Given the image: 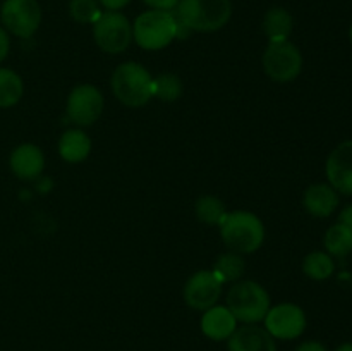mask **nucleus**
Returning a JSON list of instances; mask_svg holds the SVG:
<instances>
[{
    "label": "nucleus",
    "mask_w": 352,
    "mask_h": 351,
    "mask_svg": "<svg viewBox=\"0 0 352 351\" xmlns=\"http://www.w3.org/2000/svg\"><path fill=\"white\" fill-rule=\"evenodd\" d=\"M41 6L38 0H3L0 23L3 30L17 38H31L41 24Z\"/></svg>",
    "instance_id": "obj_8"
},
{
    "label": "nucleus",
    "mask_w": 352,
    "mask_h": 351,
    "mask_svg": "<svg viewBox=\"0 0 352 351\" xmlns=\"http://www.w3.org/2000/svg\"><path fill=\"white\" fill-rule=\"evenodd\" d=\"M110 85L113 96L131 109L144 107L153 98V76L140 62L127 61L117 65Z\"/></svg>",
    "instance_id": "obj_3"
},
{
    "label": "nucleus",
    "mask_w": 352,
    "mask_h": 351,
    "mask_svg": "<svg viewBox=\"0 0 352 351\" xmlns=\"http://www.w3.org/2000/svg\"><path fill=\"white\" fill-rule=\"evenodd\" d=\"M339 222L344 224L346 227H349L352 231V205H347L346 209L340 212V217H339Z\"/></svg>",
    "instance_id": "obj_30"
},
{
    "label": "nucleus",
    "mask_w": 352,
    "mask_h": 351,
    "mask_svg": "<svg viewBox=\"0 0 352 351\" xmlns=\"http://www.w3.org/2000/svg\"><path fill=\"white\" fill-rule=\"evenodd\" d=\"M226 306L232 312L237 322L258 323L265 319L272 301L267 289L256 281H237L227 292Z\"/></svg>",
    "instance_id": "obj_5"
},
{
    "label": "nucleus",
    "mask_w": 352,
    "mask_h": 351,
    "mask_svg": "<svg viewBox=\"0 0 352 351\" xmlns=\"http://www.w3.org/2000/svg\"><path fill=\"white\" fill-rule=\"evenodd\" d=\"M195 212L199 222L206 224V226H220L227 215V206L226 203L220 198H217V196L206 195L198 198Z\"/></svg>",
    "instance_id": "obj_21"
},
{
    "label": "nucleus",
    "mask_w": 352,
    "mask_h": 351,
    "mask_svg": "<svg viewBox=\"0 0 352 351\" xmlns=\"http://www.w3.org/2000/svg\"><path fill=\"white\" fill-rule=\"evenodd\" d=\"M263 322L274 339L292 341L305 332L308 320L305 310L296 303H278L270 306Z\"/></svg>",
    "instance_id": "obj_10"
},
{
    "label": "nucleus",
    "mask_w": 352,
    "mask_h": 351,
    "mask_svg": "<svg viewBox=\"0 0 352 351\" xmlns=\"http://www.w3.org/2000/svg\"><path fill=\"white\" fill-rule=\"evenodd\" d=\"M265 74L275 83H291L301 74L302 55L292 41H268L263 52Z\"/></svg>",
    "instance_id": "obj_7"
},
{
    "label": "nucleus",
    "mask_w": 352,
    "mask_h": 351,
    "mask_svg": "<svg viewBox=\"0 0 352 351\" xmlns=\"http://www.w3.org/2000/svg\"><path fill=\"white\" fill-rule=\"evenodd\" d=\"M223 284L220 279L213 274V270H198L188 279L184 286V301L186 305L191 306L192 310H205L212 308L217 305L222 296Z\"/></svg>",
    "instance_id": "obj_11"
},
{
    "label": "nucleus",
    "mask_w": 352,
    "mask_h": 351,
    "mask_svg": "<svg viewBox=\"0 0 352 351\" xmlns=\"http://www.w3.org/2000/svg\"><path fill=\"white\" fill-rule=\"evenodd\" d=\"M349 38H351V43H352V24H351V30H349Z\"/></svg>",
    "instance_id": "obj_32"
},
{
    "label": "nucleus",
    "mask_w": 352,
    "mask_h": 351,
    "mask_svg": "<svg viewBox=\"0 0 352 351\" xmlns=\"http://www.w3.org/2000/svg\"><path fill=\"white\" fill-rule=\"evenodd\" d=\"M201 332L212 341H227L237 329V319L226 305H213L201 317Z\"/></svg>",
    "instance_id": "obj_15"
},
{
    "label": "nucleus",
    "mask_w": 352,
    "mask_h": 351,
    "mask_svg": "<svg viewBox=\"0 0 352 351\" xmlns=\"http://www.w3.org/2000/svg\"><path fill=\"white\" fill-rule=\"evenodd\" d=\"M220 236L229 251L239 255L254 253L265 241V226L260 217L248 210L227 212L220 224Z\"/></svg>",
    "instance_id": "obj_4"
},
{
    "label": "nucleus",
    "mask_w": 352,
    "mask_h": 351,
    "mask_svg": "<svg viewBox=\"0 0 352 351\" xmlns=\"http://www.w3.org/2000/svg\"><path fill=\"white\" fill-rule=\"evenodd\" d=\"M244 268H246V262H244L243 255L236 253V251H227V253L220 255L217 258L215 265H213V274L220 279L223 286L226 284H234V282L241 281L244 274Z\"/></svg>",
    "instance_id": "obj_20"
},
{
    "label": "nucleus",
    "mask_w": 352,
    "mask_h": 351,
    "mask_svg": "<svg viewBox=\"0 0 352 351\" xmlns=\"http://www.w3.org/2000/svg\"><path fill=\"white\" fill-rule=\"evenodd\" d=\"M302 205H305L306 212L318 219H325L336 212L337 205H339V193L325 182H318V184H311L305 191L302 196Z\"/></svg>",
    "instance_id": "obj_16"
},
{
    "label": "nucleus",
    "mask_w": 352,
    "mask_h": 351,
    "mask_svg": "<svg viewBox=\"0 0 352 351\" xmlns=\"http://www.w3.org/2000/svg\"><path fill=\"white\" fill-rule=\"evenodd\" d=\"M294 351H329L325 348V344H322L320 341H306L301 343Z\"/></svg>",
    "instance_id": "obj_29"
},
{
    "label": "nucleus",
    "mask_w": 352,
    "mask_h": 351,
    "mask_svg": "<svg viewBox=\"0 0 352 351\" xmlns=\"http://www.w3.org/2000/svg\"><path fill=\"white\" fill-rule=\"evenodd\" d=\"M182 92H184V85L174 72H164V74L153 78V98L175 102L177 98H181Z\"/></svg>",
    "instance_id": "obj_24"
},
{
    "label": "nucleus",
    "mask_w": 352,
    "mask_h": 351,
    "mask_svg": "<svg viewBox=\"0 0 352 351\" xmlns=\"http://www.w3.org/2000/svg\"><path fill=\"white\" fill-rule=\"evenodd\" d=\"M181 24L174 10L150 9L141 12L133 24V41L148 52L168 47L181 34Z\"/></svg>",
    "instance_id": "obj_2"
},
{
    "label": "nucleus",
    "mask_w": 352,
    "mask_h": 351,
    "mask_svg": "<svg viewBox=\"0 0 352 351\" xmlns=\"http://www.w3.org/2000/svg\"><path fill=\"white\" fill-rule=\"evenodd\" d=\"M336 351H352V343H344Z\"/></svg>",
    "instance_id": "obj_31"
},
{
    "label": "nucleus",
    "mask_w": 352,
    "mask_h": 351,
    "mask_svg": "<svg viewBox=\"0 0 352 351\" xmlns=\"http://www.w3.org/2000/svg\"><path fill=\"white\" fill-rule=\"evenodd\" d=\"M91 138L81 127L64 131L60 140H58V155H60L62 160L69 162V164L85 162L91 153Z\"/></svg>",
    "instance_id": "obj_17"
},
{
    "label": "nucleus",
    "mask_w": 352,
    "mask_h": 351,
    "mask_svg": "<svg viewBox=\"0 0 352 351\" xmlns=\"http://www.w3.org/2000/svg\"><path fill=\"white\" fill-rule=\"evenodd\" d=\"M329 184L342 195H352V140L342 141L330 151L325 164Z\"/></svg>",
    "instance_id": "obj_12"
},
{
    "label": "nucleus",
    "mask_w": 352,
    "mask_h": 351,
    "mask_svg": "<svg viewBox=\"0 0 352 351\" xmlns=\"http://www.w3.org/2000/svg\"><path fill=\"white\" fill-rule=\"evenodd\" d=\"M232 10L230 0H181L174 14L182 30L213 33L229 23Z\"/></svg>",
    "instance_id": "obj_1"
},
{
    "label": "nucleus",
    "mask_w": 352,
    "mask_h": 351,
    "mask_svg": "<svg viewBox=\"0 0 352 351\" xmlns=\"http://www.w3.org/2000/svg\"><path fill=\"white\" fill-rule=\"evenodd\" d=\"M105 98L95 85H78L71 89L65 102L67 117L78 127L93 126L102 117Z\"/></svg>",
    "instance_id": "obj_9"
},
{
    "label": "nucleus",
    "mask_w": 352,
    "mask_h": 351,
    "mask_svg": "<svg viewBox=\"0 0 352 351\" xmlns=\"http://www.w3.org/2000/svg\"><path fill=\"white\" fill-rule=\"evenodd\" d=\"M336 270L332 257L325 251H313L302 260V272L313 281H325Z\"/></svg>",
    "instance_id": "obj_23"
},
{
    "label": "nucleus",
    "mask_w": 352,
    "mask_h": 351,
    "mask_svg": "<svg viewBox=\"0 0 352 351\" xmlns=\"http://www.w3.org/2000/svg\"><path fill=\"white\" fill-rule=\"evenodd\" d=\"M24 95V81L16 71L0 67V109H10L21 102Z\"/></svg>",
    "instance_id": "obj_19"
},
{
    "label": "nucleus",
    "mask_w": 352,
    "mask_h": 351,
    "mask_svg": "<svg viewBox=\"0 0 352 351\" xmlns=\"http://www.w3.org/2000/svg\"><path fill=\"white\" fill-rule=\"evenodd\" d=\"M323 241L330 257H346L352 251V231L340 222L327 231Z\"/></svg>",
    "instance_id": "obj_22"
},
{
    "label": "nucleus",
    "mask_w": 352,
    "mask_h": 351,
    "mask_svg": "<svg viewBox=\"0 0 352 351\" xmlns=\"http://www.w3.org/2000/svg\"><path fill=\"white\" fill-rule=\"evenodd\" d=\"M10 52V34L3 30V26L0 24V64L7 58Z\"/></svg>",
    "instance_id": "obj_27"
},
{
    "label": "nucleus",
    "mask_w": 352,
    "mask_h": 351,
    "mask_svg": "<svg viewBox=\"0 0 352 351\" xmlns=\"http://www.w3.org/2000/svg\"><path fill=\"white\" fill-rule=\"evenodd\" d=\"M93 40L105 54H122L133 43V23L120 10H103L93 24Z\"/></svg>",
    "instance_id": "obj_6"
},
{
    "label": "nucleus",
    "mask_w": 352,
    "mask_h": 351,
    "mask_svg": "<svg viewBox=\"0 0 352 351\" xmlns=\"http://www.w3.org/2000/svg\"><path fill=\"white\" fill-rule=\"evenodd\" d=\"M294 28V19L291 12L284 7H272L267 10L263 17V31L268 41L289 40Z\"/></svg>",
    "instance_id": "obj_18"
},
{
    "label": "nucleus",
    "mask_w": 352,
    "mask_h": 351,
    "mask_svg": "<svg viewBox=\"0 0 352 351\" xmlns=\"http://www.w3.org/2000/svg\"><path fill=\"white\" fill-rule=\"evenodd\" d=\"M69 14L79 24H95L103 14V7L98 0H71Z\"/></svg>",
    "instance_id": "obj_25"
},
{
    "label": "nucleus",
    "mask_w": 352,
    "mask_h": 351,
    "mask_svg": "<svg viewBox=\"0 0 352 351\" xmlns=\"http://www.w3.org/2000/svg\"><path fill=\"white\" fill-rule=\"evenodd\" d=\"M9 167L21 181H33L45 169V155L38 145L21 143L10 151Z\"/></svg>",
    "instance_id": "obj_13"
},
{
    "label": "nucleus",
    "mask_w": 352,
    "mask_h": 351,
    "mask_svg": "<svg viewBox=\"0 0 352 351\" xmlns=\"http://www.w3.org/2000/svg\"><path fill=\"white\" fill-rule=\"evenodd\" d=\"M98 2L105 10H120L129 6L131 0H98Z\"/></svg>",
    "instance_id": "obj_28"
},
{
    "label": "nucleus",
    "mask_w": 352,
    "mask_h": 351,
    "mask_svg": "<svg viewBox=\"0 0 352 351\" xmlns=\"http://www.w3.org/2000/svg\"><path fill=\"white\" fill-rule=\"evenodd\" d=\"M150 9H157V10H175L177 3L181 0H143Z\"/></svg>",
    "instance_id": "obj_26"
},
{
    "label": "nucleus",
    "mask_w": 352,
    "mask_h": 351,
    "mask_svg": "<svg viewBox=\"0 0 352 351\" xmlns=\"http://www.w3.org/2000/svg\"><path fill=\"white\" fill-rule=\"evenodd\" d=\"M229 351H277L275 339L265 327L244 323L227 339Z\"/></svg>",
    "instance_id": "obj_14"
}]
</instances>
